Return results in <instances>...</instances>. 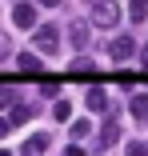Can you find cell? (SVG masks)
Segmentation results:
<instances>
[{
  "label": "cell",
  "instance_id": "obj_23",
  "mask_svg": "<svg viewBox=\"0 0 148 156\" xmlns=\"http://www.w3.org/2000/svg\"><path fill=\"white\" fill-rule=\"evenodd\" d=\"M0 156H12V152H0Z\"/></svg>",
  "mask_w": 148,
  "mask_h": 156
},
{
  "label": "cell",
  "instance_id": "obj_11",
  "mask_svg": "<svg viewBox=\"0 0 148 156\" xmlns=\"http://www.w3.org/2000/svg\"><path fill=\"white\" fill-rule=\"evenodd\" d=\"M20 100H16V88H8V84H0V108H16Z\"/></svg>",
  "mask_w": 148,
  "mask_h": 156
},
{
  "label": "cell",
  "instance_id": "obj_22",
  "mask_svg": "<svg viewBox=\"0 0 148 156\" xmlns=\"http://www.w3.org/2000/svg\"><path fill=\"white\" fill-rule=\"evenodd\" d=\"M140 64H144V68H148V48H140Z\"/></svg>",
  "mask_w": 148,
  "mask_h": 156
},
{
  "label": "cell",
  "instance_id": "obj_17",
  "mask_svg": "<svg viewBox=\"0 0 148 156\" xmlns=\"http://www.w3.org/2000/svg\"><path fill=\"white\" fill-rule=\"evenodd\" d=\"M8 56H12V40H8L4 32H0V64H4V60H8Z\"/></svg>",
  "mask_w": 148,
  "mask_h": 156
},
{
  "label": "cell",
  "instance_id": "obj_6",
  "mask_svg": "<svg viewBox=\"0 0 148 156\" xmlns=\"http://www.w3.org/2000/svg\"><path fill=\"white\" fill-rule=\"evenodd\" d=\"M48 144H52V136H48V132H32V136H28V144H24V156H40Z\"/></svg>",
  "mask_w": 148,
  "mask_h": 156
},
{
  "label": "cell",
  "instance_id": "obj_15",
  "mask_svg": "<svg viewBox=\"0 0 148 156\" xmlns=\"http://www.w3.org/2000/svg\"><path fill=\"white\" fill-rule=\"evenodd\" d=\"M128 108H132V116H140V120H144V116H148V96H132V104H128Z\"/></svg>",
  "mask_w": 148,
  "mask_h": 156
},
{
  "label": "cell",
  "instance_id": "obj_19",
  "mask_svg": "<svg viewBox=\"0 0 148 156\" xmlns=\"http://www.w3.org/2000/svg\"><path fill=\"white\" fill-rule=\"evenodd\" d=\"M64 156H84V148H80V144H68V148H64Z\"/></svg>",
  "mask_w": 148,
  "mask_h": 156
},
{
  "label": "cell",
  "instance_id": "obj_10",
  "mask_svg": "<svg viewBox=\"0 0 148 156\" xmlns=\"http://www.w3.org/2000/svg\"><path fill=\"white\" fill-rule=\"evenodd\" d=\"M32 116H36V108H28V104H16L12 108V124H28Z\"/></svg>",
  "mask_w": 148,
  "mask_h": 156
},
{
  "label": "cell",
  "instance_id": "obj_7",
  "mask_svg": "<svg viewBox=\"0 0 148 156\" xmlns=\"http://www.w3.org/2000/svg\"><path fill=\"white\" fill-rule=\"evenodd\" d=\"M68 40L84 52V44H88V24H84V20H72V24H68Z\"/></svg>",
  "mask_w": 148,
  "mask_h": 156
},
{
  "label": "cell",
  "instance_id": "obj_20",
  "mask_svg": "<svg viewBox=\"0 0 148 156\" xmlns=\"http://www.w3.org/2000/svg\"><path fill=\"white\" fill-rule=\"evenodd\" d=\"M36 4H44V8H56V4H60V0H36Z\"/></svg>",
  "mask_w": 148,
  "mask_h": 156
},
{
  "label": "cell",
  "instance_id": "obj_3",
  "mask_svg": "<svg viewBox=\"0 0 148 156\" xmlns=\"http://www.w3.org/2000/svg\"><path fill=\"white\" fill-rule=\"evenodd\" d=\"M12 20H16V28H36V4H20L12 8Z\"/></svg>",
  "mask_w": 148,
  "mask_h": 156
},
{
  "label": "cell",
  "instance_id": "obj_24",
  "mask_svg": "<svg viewBox=\"0 0 148 156\" xmlns=\"http://www.w3.org/2000/svg\"><path fill=\"white\" fill-rule=\"evenodd\" d=\"M16 4H20V0H16Z\"/></svg>",
  "mask_w": 148,
  "mask_h": 156
},
{
  "label": "cell",
  "instance_id": "obj_16",
  "mask_svg": "<svg viewBox=\"0 0 148 156\" xmlns=\"http://www.w3.org/2000/svg\"><path fill=\"white\" fill-rule=\"evenodd\" d=\"M72 136H76V140L92 136V124H88V120H72Z\"/></svg>",
  "mask_w": 148,
  "mask_h": 156
},
{
  "label": "cell",
  "instance_id": "obj_12",
  "mask_svg": "<svg viewBox=\"0 0 148 156\" xmlns=\"http://www.w3.org/2000/svg\"><path fill=\"white\" fill-rule=\"evenodd\" d=\"M128 16L132 20H144L148 16V0H128Z\"/></svg>",
  "mask_w": 148,
  "mask_h": 156
},
{
  "label": "cell",
  "instance_id": "obj_8",
  "mask_svg": "<svg viewBox=\"0 0 148 156\" xmlns=\"http://www.w3.org/2000/svg\"><path fill=\"white\" fill-rule=\"evenodd\" d=\"M68 72L84 80V76H92V72H96V64H92V60H88V56H76V60H72V64H68Z\"/></svg>",
  "mask_w": 148,
  "mask_h": 156
},
{
  "label": "cell",
  "instance_id": "obj_2",
  "mask_svg": "<svg viewBox=\"0 0 148 156\" xmlns=\"http://www.w3.org/2000/svg\"><path fill=\"white\" fill-rule=\"evenodd\" d=\"M32 44H36L44 56H56V52H60V32H56L52 24H36V32H32Z\"/></svg>",
  "mask_w": 148,
  "mask_h": 156
},
{
  "label": "cell",
  "instance_id": "obj_4",
  "mask_svg": "<svg viewBox=\"0 0 148 156\" xmlns=\"http://www.w3.org/2000/svg\"><path fill=\"white\" fill-rule=\"evenodd\" d=\"M108 52H112V60H128V56L136 52V40H132V36H116V40L108 44Z\"/></svg>",
  "mask_w": 148,
  "mask_h": 156
},
{
  "label": "cell",
  "instance_id": "obj_5",
  "mask_svg": "<svg viewBox=\"0 0 148 156\" xmlns=\"http://www.w3.org/2000/svg\"><path fill=\"white\" fill-rule=\"evenodd\" d=\"M116 140H120V120H116V116H108L104 120V128H100V148H108V144H116Z\"/></svg>",
  "mask_w": 148,
  "mask_h": 156
},
{
  "label": "cell",
  "instance_id": "obj_21",
  "mask_svg": "<svg viewBox=\"0 0 148 156\" xmlns=\"http://www.w3.org/2000/svg\"><path fill=\"white\" fill-rule=\"evenodd\" d=\"M8 124H12V120H0V136H8Z\"/></svg>",
  "mask_w": 148,
  "mask_h": 156
},
{
  "label": "cell",
  "instance_id": "obj_14",
  "mask_svg": "<svg viewBox=\"0 0 148 156\" xmlns=\"http://www.w3.org/2000/svg\"><path fill=\"white\" fill-rule=\"evenodd\" d=\"M68 116H72V104L68 100H56L52 104V120H68Z\"/></svg>",
  "mask_w": 148,
  "mask_h": 156
},
{
  "label": "cell",
  "instance_id": "obj_9",
  "mask_svg": "<svg viewBox=\"0 0 148 156\" xmlns=\"http://www.w3.org/2000/svg\"><path fill=\"white\" fill-rule=\"evenodd\" d=\"M88 108H92V112H104V108H108L104 88H88Z\"/></svg>",
  "mask_w": 148,
  "mask_h": 156
},
{
  "label": "cell",
  "instance_id": "obj_13",
  "mask_svg": "<svg viewBox=\"0 0 148 156\" xmlns=\"http://www.w3.org/2000/svg\"><path fill=\"white\" fill-rule=\"evenodd\" d=\"M20 68H24V72H36V68H40V56H36V52H20Z\"/></svg>",
  "mask_w": 148,
  "mask_h": 156
},
{
  "label": "cell",
  "instance_id": "obj_18",
  "mask_svg": "<svg viewBox=\"0 0 148 156\" xmlns=\"http://www.w3.org/2000/svg\"><path fill=\"white\" fill-rule=\"evenodd\" d=\"M128 156H148V144H144V140H132V144H128Z\"/></svg>",
  "mask_w": 148,
  "mask_h": 156
},
{
  "label": "cell",
  "instance_id": "obj_1",
  "mask_svg": "<svg viewBox=\"0 0 148 156\" xmlns=\"http://www.w3.org/2000/svg\"><path fill=\"white\" fill-rule=\"evenodd\" d=\"M120 24V4L116 0H96L92 4V28H116Z\"/></svg>",
  "mask_w": 148,
  "mask_h": 156
}]
</instances>
